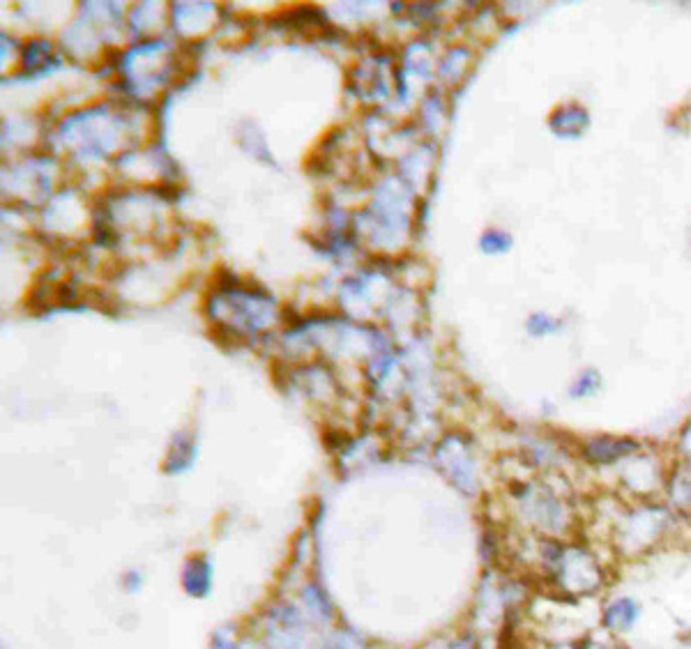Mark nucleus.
<instances>
[{
	"instance_id": "f257e3e1",
	"label": "nucleus",
	"mask_w": 691,
	"mask_h": 649,
	"mask_svg": "<svg viewBox=\"0 0 691 649\" xmlns=\"http://www.w3.org/2000/svg\"><path fill=\"white\" fill-rule=\"evenodd\" d=\"M556 569L560 583L574 594L595 592L602 585V569L595 557L583 551H563L556 557Z\"/></svg>"
},
{
	"instance_id": "f03ea898",
	"label": "nucleus",
	"mask_w": 691,
	"mask_h": 649,
	"mask_svg": "<svg viewBox=\"0 0 691 649\" xmlns=\"http://www.w3.org/2000/svg\"><path fill=\"white\" fill-rule=\"evenodd\" d=\"M641 620V606L634 599H615L604 613V622L615 633L632 631V626Z\"/></svg>"
},
{
	"instance_id": "7ed1b4c3",
	"label": "nucleus",
	"mask_w": 691,
	"mask_h": 649,
	"mask_svg": "<svg viewBox=\"0 0 691 649\" xmlns=\"http://www.w3.org/2000/svg\"><path fill=\"white\" fill-rule=\"evenodd\" d=\"M588 649H611V647H604V645H595V647H588Z\"/></svg>"
}]
</instances>
